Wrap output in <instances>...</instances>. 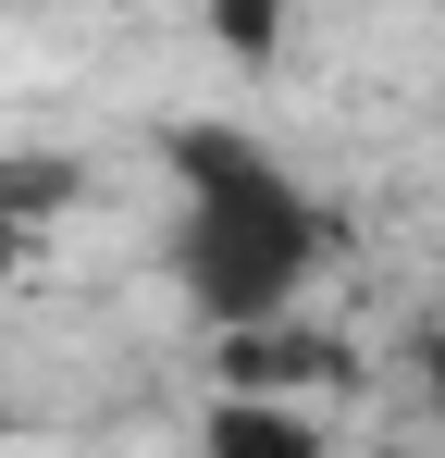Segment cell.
<instances>
[{
	"mask_svg": "<svg viewBox=\"0 0 445 458\" xmlns=\"http://www.w3.org/2000/svg\"><path fill=\"white\" fill-rule=\"evenodd\" d=\"M421 384H445V322L421 335ZM433 409H445V396H433Z\"/></svg>",
	"mask_w": 445,
	"mask_h": 458,
	"instance_id": "cell-4",
	"label": "cell"
},
{
	"mask_svg": "<svg viewBox=\"0 0 445 458\" xmlns=\"http://www.w3.org/2000/svg\"><path fill=\"white\" fill-rule=\"evenodd\" d=\"M25 260H38V235H0V285H13V273H25Z\"/></svg>",
	"mask_w": 445,
	"mask_h": 458,
	"instance_id": "cell-5",
	"label": "cell"
},
{
	"mask_svg": "<svg viewBox=\"0 0 445 458\" xmlns=\"http://www.w3.org/2000/svg\"><path fill=\"white\" fill-rule=\"evenodd\" d=\"M74 199H87L74 149H0V235H50Z\"/></svg>",
	"mask_w": 445,
	"mask_h": 458,
	"instance_id": "cell-3",
	"label": "cell"
},
{
	"mask_svg": "<svg viewBox=\"0 0 445 458\" xmlns=\"http://www.w3.org/2000/svg\"><path fill=\"white\" fill-rule=\"evenodd\" d=\"M198 458H334V434L297 396H211L198 409Z\"/></svg>",
	"mask_w": 445,
	"mask_h": 458,
	"instance_id": "cell-2",
	"label": "cell"
},
{
	"mask_svg": "<svg viewBox=\"0 0 445 458\" xmlns=\"http://www.w3.org/2000/svg\"><path fill=\"white\" fill-rule=\"evenodd\" d=\"M161 174H173V235H161L173 298L198 310L222 347L235 335H285L297 310H309V285H322V260L347 248L334 199L273 137H248L235 112L173 124L161 137Z\"/></svg>",
	"mask_w": 445,
	"mask_h": 458,
	"instance_id": "cell-1",
	"label": "cell"
},
{
	"mask_svg": "<svg viewBox=\"0 0 445 458\" xmlns=\"http://www.w3.org/2000/svg\"><path fill=\"white\" fill-rule=\"evenodd\" d=\"M371 458H421V446H371Z\"/></svg>",
	"mask_w": 445,
	"mask_h": 458,
	"instance_id": "cell-6",
	"label": "cell"
}]
</instances>
